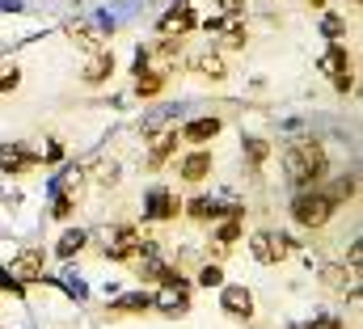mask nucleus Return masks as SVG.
<instances>
[{"label":"nucleus","instance_id":"nucleus-1","mask_svg":"<svg viewBox=\"0 0 363 329\" xmlns=\"http://www.w3.org/2000/svg\"><path fill=\"white\" fill-rule=\"evenodd\" d=\"M279 161H283V177L291 190H308L330 177V152L321 140H291V144H283Z\"/></svg>","mask_w":363,"mask_h":329},{"label":"nucleus","instance_id":"nucleus-2","mask_svg":"<svg viewBox=\"0 0 363 329\" xmlns=\"http://www.w3.org/2000/svg\"><path fill=\"white\" fill-rule=\"evenodd\" d=\"M342 211V203L325 190V182L321 186H308V190H296L291 194V224L296 228H308V233H321L334 216Z\"/></svg>","mask_w":363,"mask_h":329},{"label":"nucleus","instance_id":"nucleus-3","mask_svg":"<svg viewBox=\"0 0 363 329\" xmlns=\"http://www.w3.org/2000/svg\"><path fill=\"white\" fill-rule=\"evenodd\" d=\"M317 68L330 77V84H334L338 93H351V89H355V60H351L347 43H330L325 55L317 60Z\"/></svg>","mask_w":363,"mask_h":329},{"label":"nucleus","instance_id":"nucleus-4","mask_svg":"<svg viewBox=\"0 0 363 329\" xmlns=\"http://www.w3.org/2000/svg\"><path fill=\"white\" fill-rule=\"evenodd\" d=\"M43 270H47V249H43V245L17 249V253L9 257V266H4V274H9V279H17L21 287L43 283Z\"/></svg>","mask_w":363,"mask_h":329},{"label":"nucleus","instance_id":"nucleus-5","mask_svg":"<svg viewBox=\"0 0 363 329\" xmlns=\"http://www.w3.org/2000/svg\"><path fill=\"white\" fill-rule=\"evenodd\" d=\"M140 249H144V233H140L135 224H114V228L106 233L101 257H106V262H131Z\"/></svg>","mask_w":363,"mask_h":329},{"label":"nucleus","instance_id":"nucleus-6","mask_svg":"<svg viewBox=\"0 0 363 329\" xmlns=\"http://www.w3.org/2000/svg\"><path fill=\"white\" fill-rule=\"evenodd\" d=\"M182 199L178 190H169V186H148V194H144V220H152V224H169V220H178L182 216Z\"/></svg>","mask_w":363,"mask_h":329},{"label":"nucleus","instance_id":"nucleus-7","mask_svg":"<svg viewBox=\"0 0 363 329\" xmlns=\"http://www.w3.org/2000/svg\"><path fill=\"white\" fill-rule=\"evenodd\" d=\"M43 164V157L26 144V140H13V144H0V173L4 177H26Z\"/></svg>","mask_w":363,"mask_h":329},{"label":"nucleus","instance_id":"nucleus-8","mask_svg":"<svg viewBox=\"0 0 363 329\" xmlns=\"http://www.w3.org/2000/svg\"><path fill=\"white\" fill-rule=\"evenodd\" d=\"M182 216H190L194 224H216V220H224V216H245V207H241V203H220V199L199 194V199L182 203Z\"/></svg>","mask_w":363,"mask_h":329},{"label":"nucleus","instance_id":"nucleus-9","mask_svg":"<svg viewBox=\"0 0 363 329\" xmlns=\"http://www.w3.org/2000/svg\"><path fill=\"white\" fill-rule=\"evenodd\" d=\"M178 177L186 186H203L207 177H211V169H216V152L211 148H190V152H182L178 157Z\"/></svg>","mask_w":363,"mask_h":329},{"label":"nucleus","instance_id":"nucleus-10","mask_svg":"<svg viewBox=\"0 0 363 329\" xmlns=\"http://www.w3.org/2000/svg\"><path fill=\"white\" fill-rule=\"evenodd\" d=\"M190 30H199V13H194V4H190V0H174V4L161 13V21H157V34L186 38Z\"/></svg>","mask_w":363,"mask_h":329},{"label":"nucleus","instance_id":"nucleus-11","mask_svg":"<svg viewBox=\"0 0 363 329\" xmlns=\"http://www.w3.org/2000/svg\"><path fill=\"white\" fill-rule=\"evenodd\" d=\"M250 253H254V262H262V266H279V262L291 253V241L279 237V233H271V228H258V233L250 237Z\"/></svg>","mask_w":363,"mask_h":329},{"label":"nucleus","instance_id":"nucleus-12","mask_svg":"<svg viewBox=\"0 0 363 329\" xmlns=\"http://www.w3.org/2000/svg\"><path fill=\"white\" fill-rule=\"evenodd\" d=\"M220 313L233 321H254V291L245 283H220Z\"/></svg>","mask_w":363,"mask_h":329},{"label":"nucleus","instance_id":"nucleus-13","mask_svg":"<svg viewBox=\"0 0 363 329\" xmlns=\"http://www.w3.org/2000/svg\"><path fill=\"white\" fill-rule=\"evenodd\" d=\"M220 131H224V118L220 114H199V118H190V123H182V144H190V148H203V144H211V140H220Z\"/></svg>","mask_w":363,"mask_h":329},{"label":"nucleus","instance_id":"nucleus-14","mask_svg":"<svg viewBox=\"0 0 363 329\" xmlns=\"http://www.w3.org/2000/svg\"><path fill=\"white\" fill-rule=\"evenodd\" d=\"M186 68H190V77H199V81H211V84L228 81V60H224L220 51H211V47L199 51V55H190Z\"/></svg>","mask_w":363,"mask_h":329},{"label":"nucleus","instance_id":"nucleus-15","mask_svg":"<svg viewBox=\"0 0 363 329\" xmlns=\"http://www.w3.org/2000/svg\"><path fill=\"white\" fill-rule=\"evenodd\" d=\"M321 287L347 296V291L359 287V270H351V266H342V262H330V266H321Z\"/></svg>","mask_w":363,"mask_h":329},{"label":"nucleus","instance_id":"nucleus-16","mask_svg":"<svg viewBox=\"0 0 363 329\" xmlns=\"http://www.w3.org/2000/svg\"><path fill=\"white\" fill-rule=\"evenodd\" d=\"M152 308L165 317H186L190 313V291L186 287H161V296H152Z\"/></svg>","mask_w":363,"mask_h":329},{"label":"nucleus","instance_id":"nucleus-17","mask_svg":"<svg viewBox=\"0 0 363 329\" xmlns=\"http://www.w3.org/2000/svg\"><path fill=\"white\" fill-rule=\"evenodd\" d=\"M110 77H114V51L101 47V51H93V60H89V68L81 72V81L89 84V89H97V84H106Z\"/></svg>","mask_w":363,"mask_h":329},{"label":"nucleus","instance_id":"nucleus-18","mask_svg":"<svg viewBox=\"0 0 363 329\" xmlns=\"http://www.w3.org/2000/svg\"><path fill=\"white\" fill-rule=\"evenodd\" d=\"M106 313H110V317H144V313H152V296H148V291L118 296V300H110Z\"/></svg>","mask_w":363,"mask_h":329},{"label":"nucleus","instance_id":"nucleus-19","mask_svg":"<svg viewBox=\"0 0 363 329\" xmlns=\"http://www.w3.org/2000/svg\"><path fill=\"white\" fill-rule=\"evenodd\" d=\"M241 237H245V216H224V220H216V224H211V245L233 249Z\"/></svg>","mask_w":363,"mask_h":329},{"label":"nucleus","instance_id":"nucleus-20","mask_svg":"<svg viewBox=\"0 0 363 329\" xmlns=\"http://www.w3.org/2000/svg\"><path fill=\"white\" fill-rule=\"evenodd\" d=\"M165 84H169V72H161V68H144V72H135V97L152 101V97L165 93Z\"/></svg>","mask_w":363,"mask_h":329},{"label":"nucleus","instance_id":"nucleus-21","mask_svg":"<svg viewBox=\"0 0 363 329\" xmlns=\"http://www.w3.org/2000/svg\"><path fill=\"white\" fill-rule=\"evenodd\" d=\"M178 144H182V135L178 131H165V135H161V140H157V144H152V152H148V173H157V169H165V161H169V157H178Z\"/></svg>","mask_w":363,"mask_h":329},{"label":"nucleus","instance_id":"nucleus-22","mask_svg":"<svg viewBox=\"0 0 363 329\" xmlns=\"http://www.w3.org/2000/svg\"><path fill=\"white\" fill-rule=\"evenodd\" d=\"M68 38H72V43H77L81 51H89V55L106 47V38H101V34H97L93 26H85V21H68Z\"/></svg>","mask_w":363,"mask_h":329},{"label":"nucleus","instance_id":"nucleus-23","mask_svg":"<svg viewBox=\"0 0 363 329\" xmlns=\"http://www.w3.org/2000/svg\"><path fill=\"white\" fill-rule=\"evenodd\" d=\"M325 190H330L338 203H351V199L359 194V177H355V173H342V177H334V182L325 177Z\"/></svg>","mask_w":363,"mask_h":329},{"label":"nucleus","instance_id":"nucleus-24","mask_svg":"<svg viewBox=\"0 0 363 329\" xmlns=\"http://www.w3.org/2000/svg\"><path fill=\"white\" fill-rule=\"evenodd\" d=\"M220 47H224V51H245V47H250V30L237 26V21H228V26L220 30Z\"/></svg>","mask_w":363,"mask_h":329},{"label":"nucleus","instance_id":"nucleus-25","mask_svg":"<svg viewBox=\"0 0 363 329\" xmlns=\"http://www.w3.org/2000/svg\"><path fill=\"white\" fill-rule=\"evenodd\" d=\"M85 245H89V233H85V228H68V233L60 237L55 253H60V257H77V253H81Z\"/></svg>","mask_w":363,"mask_h":329},{"label":"nucleus","instance_id":"nucleus-26","mask_svg":"<svg viewBox=\"0 0 363 329\" xmlns=\"http://www.w3.org/2000/svg\"><path fill=\"white\" fill-rule=\"evenodd\" d=\"M245 161H250V169H262V164L271 161V140L250 135V140H245Z\"/></svg>","mask_w":363,"mask_h":329},{"label":"nucleus","instance_id":"nucleus-27","mask_svg":"<svg viewBox=\"0 0 363 329\" xmlns=\"http://www.w3.org/2000/svg\"><path fill=\"white\" fill-rule=\"evenodd\" d=\"M321 34H325L330 43H342V34H347V17L325 9V13H321Z\"/></svg>","mask_w":363,"mask_h":329},{"label":"nucleus","instance_id":"nucleus-28","mask_svg":"<svg viewBox=\"0 0 363 329\" xmlns=\"http://www.w3.org/2000/svg\"><path fill=\"white\" fill-rule=\"evenodd\" d=\"M72 211H77V186H64V190L55 194V211H51V216H55V220H68Z\"/></svg>","mask_w":363,"mask_h":329},{"label":"nucleus","instance_id":"nucleus-29","mask_svg":"<svg viewBox=\"0 0 363 329\" xmlns=\"http://www.w3.org/2000/svg\"><path fill=\"white\" fill-rule=\"evenodd\" d=\"M211 9H216L220 17H228V21H241L245 9H250V0H211Z\"/></svg>","mask_w":363,"mask_h":329},{"label":"nucleus","instance_id":"nucleus-30","mask_svg":"<svg viewBox=\"0 0 363 329\" xmlns=\"http://www.w3.org/2000/svg\"><path fill=\"white\" fill-rule=\"evenodd\" d=\"M199 287H220L224 283V266L220 262H207V266H199V279H194Z\"/></svg>","mask_w":363,"mask_h":329},{"label":"nucleus","instance_id":"nucleus-31","mask_svg":"<svg viewBox=\"0 0 363 329\" xmlns=\"http://www.w3.org/2000/svg\"><path fill=\"white\" fill-rule=\"evenodd\" d=\"M21 89V68L17 64H0V93H13Z\"/></svg>","mask_w":363,"mask_h":329},{"label":"nucleus","instance_id":"nucleus-32","mask_svg":"<svg viewBox=\"0 0 363 329\" xmlns=\"http://www.w3.org/2000/svg\"><path fill=\"white\" fill-rule=\"evenodd\" d=\"M304 329H347V321H342L338 313H321V317H313Z\"/></svg>","mask_w":363,"mask_h":329},{"label":"nucleus","instance_id":"nucleus-33","mask_svg":"<svg viewBox=\"0 0 363 329\" xmlns=\"http://www.w3.org/2000/svg\"><path fill=\"white\" fill-rule=\"evenodd\" d=\"M43 157V164H60L64 161V144L60 140H47V152H38Z\"/></svg>","mask_w":363,"mask_h":329},{"label":"nucleus","instance_id":"nucleus-34","mask_svg":"<svg viewBox=\"0 0 363 329\" xmlns=\"http://www.w3.org/2000/svg\"><path fill=\"white\" fill-rule=\"evenodd\" d=\"M325 4H330V0H308V9H313V13H325Z\"/></svg>","mask_w":363,"mask_h":329},{"label":"nucleus","instance_id":"nucleus-35","mask_svg":"<svg viewBox=\"0 0 363 329\" xmlns=\"http://www.w3.org/2000/svg\"><path fill=\"white\" fill-rule=\"evenodd\" d=\"M347 4H351V9H359V0H347Z\"/></svg>","mask_w":363,"mask_h":329}]
</instances>
